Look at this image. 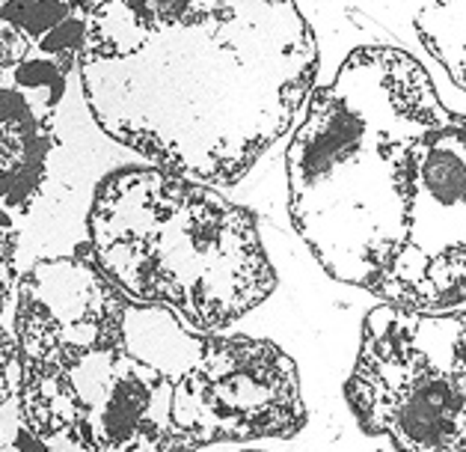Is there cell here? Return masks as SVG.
Returning <instances> with one entry per match:
<instances>
[{"mask_svg":"<svg viewBox=\"0 0 466 452\" xmlns=\"http://www.w3.org/2000/svg\"><path fill=\"white\" fill-rule=\"evenodd\" d=\"M286 164L294 230L329 277L410 310L466 301V113L413 54L350 51Z\"/></svg>","mask_w":466,"mask_h":452,"instance_id":"6da1fadb","label":"cell"},{"mask_svg":"<svg viewBox=\"0 0 466 452\" xmlns=\"http://www.w3.org/2000/svg\"><path fill=\"white\" fill-rule=\"evenodd\" d=\"M77 75L107 138L223 188L298 122L318 45L294 0H98Z\"/></svg>","mask_w":466,"mask_h":452,"instance_id":"7a4b0ae2","label":"cell"},{"mask_svg":"<svg viewBox=\"0 0 466 452\" xmlns=\"http://www.w3.org/2000/svg\"><path fill=\"white\" fill-rule=\"evenodd\" d=\"M84 247L128 301L211 334L277 289L253 214L164 167L110 173L89 206Z\"/></svg>","mask_w":466,"mask_h":452,"instance_id":"3957f363","label":"cell"},{"mask_svg":"<svg viewBox=\"0 0 466 452\" xmlns=\"http://www.w3.org/2000/svg\"><path fill=\"white\" fill-rule=\"evenodd\" d=\"M345 399L395 452H466V313L374 307Z\"/></svg>","mask_w":466,"mask_h":452,"instance_id":"277c9868","label":"cell"},{"mask_svg":"<svg viewBox=\"0 0 466 452\" xmlns=\"http://www.w3.org/2000/svg\"><path fill=\"white\" fill-rule=\"evenodd\" d=\"M125 307L128 298L101 274L86 247L42 259L18 277L9 324L18 360L72 372L86 354L119 343Z\"/></svg>","mask_w":466,"mask_h":452,"instance_id":"5b68a950","label":"cell"},{"mask_svg":"<svg viewBox=\"0 0 466 452\" xmlns=\"http://www.w3.org/2000/svg\"><path fill=\"white\" fill-rule=\"evenodd\" d=\"M15 69H0V209L21 221L45 188L56 110L25 93Z\"/></svg>","mask_w":466,"mask_h":452,"instance_id":"8992f818","label":"cell"},{"mask_svg":"<svg viewBox=\"0 0 466 452\" xmlns=\"http://www.w3.org/2000/svg\"><path fill=\"white\" fill-rule=\"evenodd\" d=\"M15 408L30 432L48 444L54 437L69 435L81 423L84 402L77 396L72 372L18 360Z\"/></svg>","mask_w":466,"mask_h":452,"instance_id":"52a82bcc","label":"cell"},{"mask_svg":"<svg viewBox=\"0 0 466 452\" xmlns=\"http://www.w3.org/2000/svg\"><path fill=\"white\" fill-rule=\"evenodd\" d=\"M410 9L428 54L466 89V0H410Z\"/></svg>","mask_w":466,"mask_h":452,"instance_id":"ba28073f","label":"cell"},{"mask_svg":"<svg viewBox=\"0 0 466 452\" xmlns=\"http://www.w3.org/2000/svg\"><path fill=\"white\" fill-rule=\"evenodd\" d=\"M18 390V339L9 324H0V411L15 402Z\"/></svg>","mask_w":466,"mask_h":452,"instance_id":"9c48e42d","label":"cell"},{"mask_svg":"<svg viewBox=\"0 0 466 452\" xmlns=\"http://www.w3.org/2000/svg\"><path fill=\"white\" fill-rule=\"evenodd\" d=\"M18 218L9 214L6 209H0V262H15L18 253Z\"/></svg>","mask_w":466,"mask_h":452,"instance_id":"30bf717a","label":"cell"},{"mask_svg":"<svg viewBox=\"0 0 466 452\" xmlns=\"http://www.w3.org/2000/svg\"><path fill=\"white\" fill-rule=\"evenodd\" d=\"M15 289H18L15 262H0V324H6V315H13Z\"/></svg>","mask_w":466,"mask_h":452,"instance_id":"8fae6325","label":"cell"}]
</instances>
